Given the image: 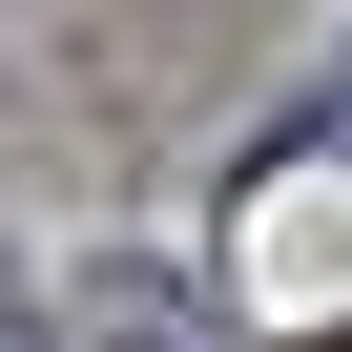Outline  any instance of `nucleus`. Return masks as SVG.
<instances>
[{
  "label": "nucleus",
  "mask_w": 352,
  "mask_h": 352,
  "mask_svg": "<svg viewBox=\"0 0 352 352\" xmlns=\"http://www.w3.org/2000/svg\"><path fill=\"white\" fill-rule=\"evenodd\" d=\"M311 352H352V331H311Z\"/></svg>",
  "instance_id": "obj_1"
}]
</instances>
